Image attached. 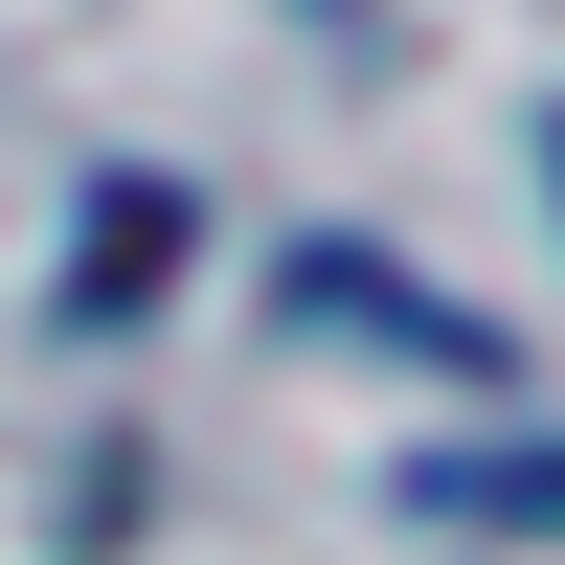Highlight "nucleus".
I'll list each match as a JSON object with an SVG mask.
<instances>
[{
  "instance_id": "obj_2",
  "label": "nucleus",
  "mask_w": 565,
  "mask_h": 565,
  "mask_svg": "<svg viewBox=\"0 0 565 565\" xmlns=\"http://www.w3.org/2000/svg\"><path fill=\"white\" fill-rule=\"evenodd\" d=\"M430 521H521V543H565V452H430Z\"/></svg>"
},
{
  "instance_id": "obj_3",
  "label": "nucleus",
  "mask_w": 565,
  "mask_h": 565,
  "mask_svg": "<svg viewBox=\"0 0 565 565\" xmlns=\"http://www.w3.org/2000/svg\"><path fill=\"white\" fill-rule=\"evenodd\" d=\"M543 181H565V136H543Z\"/></svg>"
},
{
  "instance_id": "obj_1",
  "label": "nucleus",
  "mask_w": 565,
  "mask_h": 565,
  "mask_svg": "<svg viewBox=\"0 0 565 565\" xmlns=\"http://www.w3.org/2000/svg\"><path fill=\"white\" fill-rule=\"evenodd\" d=\"M295 317H385L430 385H498V340H476V317H452V295H407V271H362V249H295Z\"/></svg>"
}]
</instances>
